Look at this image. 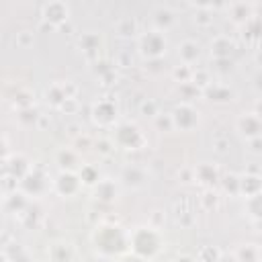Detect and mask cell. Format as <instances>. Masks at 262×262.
Returning a JSON list of instances; mask_svg holds the SVG:
<instances>
[{
    "mask_svg": "<svg viewBox=\"0 0 262 262\" xmlns=\"http://www.w3.org/2000/svg\"><path fill=\"white\" fill-rule=\"evenodd\" d=\"M107 185H109V183H101L99 188H96V195H99L101 199H107V201H109V199H113V197H115V190L107 188Z\"/></svg>",
    "mask_w": 262,
    "mask_h": 262,
    "instance_id": "7c38bea8",
    "label": "cell"
},
{
    "mask_svg": "<svg viewBox=\"0 0 262 262\" xmlns=\"http://www.w3.org/2000/svg\"><path fill=\"white\" fill-rule=\"evenodd\" d=\"M133 248H135V252H140V254H151L158 248L156 233L151 231V229H146V227H142L140 231H135Z\"/></svg>",
    "mask_w": 262,
    "mask_h": 262,
    "instance_id": "7a4b0ae2",
    "label": "cell"
},
{
    "mask_svg": "<svg viewBox=\"0 0 262 262\" xmlns=\"http://www.w3.org/2000/svg\"><path fill=\"white\" fill-rule=\"evenodd\" d=\"M227 15L236 21V23H244L248 19V6L244 2H236L227 6Z\"/></svg>",
    "mask_w": 262,
    "mask_h": 262,
    "instance_id": "ba28073f",
    "label": "cell"
},
{
    "mask_svg": "<svg viewBox=\"0 0 262 262\" xmlns=\"http://www.w3.org/2000/svg\"><path fill=\"white\" fill-rule=\"evenodd\" d=\"M80 45L84 47L86 51H90V49H96V45H99V37H96L94 33H86V35H82V39H80Z\"/></svg>",
    "mask_w": 262,
    "mask_h": 262,
    "instance_id": "30bf717a",
    "label": "cell"
},
{
    "mask_svg": "<svg viewBox=\"0 0 262 262\" xmlns=\"http://www.w3.org/2000/svg\"><path fill=\"white\" fill-rule=\"evenodd\" d=\"M117 31H119L121 35H133V33L137 31V25H135L133 19H123V21H119V25H117Z\"/></svg>",
    "mask_w": 262,
    "mask_h": 262,
    "instance_id": "9c48e42d",
    "label": "cell"
},
{
    "mask_svg": "<svg viewBox=\"0 0 262 262\" xmlns=\"http://www.w3.org/2000/svg\"><path fill=\"white\" fill-rule=\"evenodd\" d=\"M178 58L183 60L185 66H190L192 62L199 58V45L195 43V41H190V39L183 41V43L178 45Z\"/></svg>",
    "mask_w": 262,
    "mask_h": 262,
    "instance_id": "8992f818",
    "label": "cell"
},
{
    "mask_svg": "<svg viewBox=\"0 0 262 262\" xmlns=\"http://www.w3.org/2000/svg\"><path fill=\"white\" fill-rule=\"evenodd\" d=\"M156 123H158V127H164V125H166V129H172L174 127L170 115H166V119H164V115H156Z\"/></svg>",
    "mask_w": 262,
    "mask_h": 262,
    "instance_id": "5bb4252c",
    "label": "cell"
},
{
    "mask_svg": "<svg viewBox=\"0 0 262 262\" xmlns=\"http://www.w3.org/2000/svg\"><path fill=\"white\" fill-rule=\"evenodd\" d=\"M17 43H19L21 47H29V45L33 43V33H31V31H21V33L17 35Z\"/></svg>",
    "mask_w": 262,
    "mask_h": 262,
    "instance_id": "8fae6325",
    "label": "cell"
},
{
    "mask_svg": "<svg viewBox=\"0 0 262 262\" xmlns=\"http://www.w3.org/2000/svg\"><path fill=\"white\" fill-rule=\"evenodd\" d=\"M151 17H154V27H156V31H160V33L168 31L170 27L174 25V12H172L168 6H156L154 12H151Z\"/></svg>",
    "mask_w": 262,
    "mask_h": 262,
    "instance_id": "5b68a950",
    "label": "cell"
},
{
    "mask_svg": "<svg viewBox=\"0 0 262 262\" xmlns=\"http://www.w3.org/2000/svg\"><path fill=\"white\" fill-rule=\"evenodd\" d=\"M211 53L215 58H225L231 53V43L225 39V37H217L213 43H211Z\"/></svg>",
    "mask_w": 262,
    "mask_h": 262,
    "instance_id": "52a82bcc",
    "label": "cell"
},
{
    "mask_svg": "<svg viewBox=\"0 0 262 262\" xmlns=\"http://www.w3.org/2000/svg\"><path fill=\"white\" fill-rule=\"evenodd\" d=\"M170 117H172L174 127H181V129H190L197 123V113H195V109H192L190 105L176 107V111Z\"/></svg>",
    "mask_w": 262,
    "mask_h": 262,
    "instance_id": "277c9868",
    "label": "cell"
},
{
    "mask_svg": "<svg viewBox=\"0 0 262 262\" xmlns=\"http://www.w3.org/2000/svg\"><path fill=\"white\" fill-rule=\"evenodd\" d=\"M140 49L146 58H160L166 51V37L160 31H148L140 37Z\"/></svg>",
    "mask_w": 262,
    "mask_h": 262,
    "instance_id": "6da1fadb",
    "label": "cell"
},
{
    "mask_svg": "<svg viewBox=\"0 0 262 262\" xmlns=\"http://www.w3.org/2000/svg\"><path fill=\"white\" fill-rule=\"evenodd\" d=\"M142 113H148L150 117H156V115H158V107H156V103H154V101H146V103H142Z\"/></svg>",
    "mask_w": 262,
    "mask_h": 262,
    "instance_id": "4fadbf2b",
    "label": "cell"
},
{
    "mask_svg": "<svg viewBox=\"0 0 262 262\" xmlns=\"http://www.w3.org/2000/svg\"><path fill=\"white\" fill-rule=\"evenodd\" d=\"M80 178H82V181H84L86 185H92V183L96 181V176H94V172H92L90 168H84V170H82V174H80Z\"/></svg>",
    "mask_w": 262,
    "mask_h": 262,
    "instance_id": "9a60e30c",
    "label": "cell"
},
{
    "mask_svg": "<svg viewBox=\"0 0 262 262\" xmlns=\"http://www.w3.org/2000/svg\"><path fill=\"white\" fill-rule=\"evenodd\" d=\"M176 262H192V260H190V258H187V256H183V258H178Z\"/></svg>",
    "mask_w": 262,
    "mask_h": 262,
    "instance_id": "2e32d148",
    "label": "cell"
},
{
    "mask_svg": "<svg viewBox=\"0 0 262 262\" xmlns=\"http://www.w3.org/2000/svg\"><path fill=\"white\" fill-rule=\"evenodd\" d=\"M68 17H70V8H68V4H64V2H47L43 6V19L49 21V27L66 23Z\"/></svg>",
    "mask_w": 262,
    "mask_h": 262,
    "instance_id": "3957f363",
    "label": "cell"
}]
</instances>
